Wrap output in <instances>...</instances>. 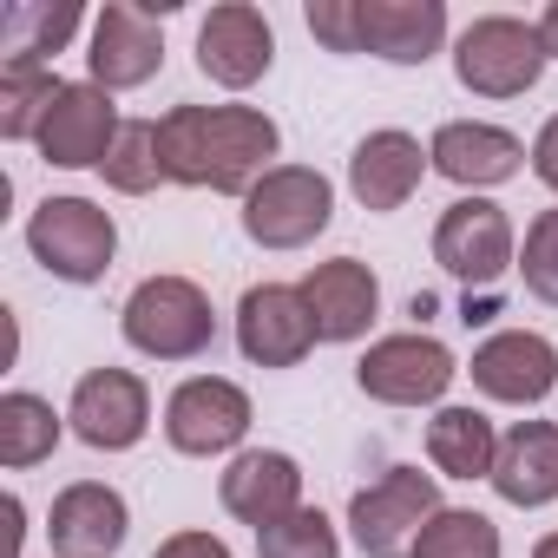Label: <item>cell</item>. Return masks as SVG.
I'll use <instances>...</instances> for the list:
<instances>
[{
	"label": "cell",
	"mask_w": 558,
	"mask_h": 558,
	"mask_svg": "<svg viewBox=\"0 0 558 558\" xmlns=\"http://www.w3.org/2000/svg\"><path fill=\"white\" fill-rule=\"evenodd\" d=\"M158 145H165V178L171 184L250 197L276 171L269 158L283 145V132L256 106H171L158 119Z\"/></svg>",
	"instance_id": "1"
},
{
	"label": "cell",
	"mask_w": 558,
	"mask_h": 558,
	"mask_svg": "<svg viewBox=\"0 0 558 558\" xmlns=\"http://www.w3.org/2000/svg\"><path fill=\"white\" fill-rule=\"evenodd\" d=\"M119 323H125V342L138 355H151V362H191L217 336V310L191 276H145V283L125 296Z\"/></svg>",
	"instance_id": "2"
},
{
	"label": "cell",
	"mask_w": 558,
	"mask_h": 558,
	"mask_svg": "<svg viewBox=\"0 0 558 558\" xmlns=\"http://www.w3.org/2000/svg\"><path fill=\"white\" fill-rule=\"evenodd\" d=\"M545 60L551 53H545L538 21H512V14H480L460 34V47H453V73L480 99H519V93H532L538 73H545Z\"/></svg>",
	"instance_id": "3"
},
{
	"label": "cell",
	"mask_w": 558,
	"mask_h": 558,
	"mask_svg": "<svg viewBox=\"0 0 558 558\" xmlns=\"http://www.w3.org/2000/svg\"><path fill=\"white\" fill-rule=\"evenodd\" d=\"M440 512V486L421 466H388L375 486L349 499V532L368 558H414L427 519Z\"/></svg>",
	"instance_id": "4"
},
{
	"label": "cell",
	"mask_w": 558,
	"mask_h": 558,
	"mask_svg": "<svg viewBox=\"0 0 558 558\" xmlns=\"http://www.w3.org/2000/svg\"><path fill=\"white\" fill-rule=\"evenodd\" d=\"M329 217H336V184L310 165H276L243 197V230L263 250H303L329 230Z\"/></svg>",
	"instance_id": "5"
},
{
	"label": "cell",
	"mask_w": 558,
	"mask_h": 558,
	"mask_svg": "<svg viewBox=\"0 0 558 558\" xmlns=\"http://www.w3.org/2000/svg\"><path fill=\"white\" fill-rule=\"evenodd\" d=\"M27 250H34L40 269L60 276V283H99V276L112 269L119 230H112V217L93 197H47L27 217Z\"/></svg>",
	"instance_id": "6"
},
{
	"label": "cell",
	"mask_w": 558,
	"mask_h": 558,
	"mask_svg": "<svg viewBox=\"0 0 558 558\" xmlns=\"http://www.w3.org/2000/svg\"><path fill=\"white\" fill-rule=\"evenodd\" d=\"M453 355L447 342L434 336H381L362 362H355V381L368 401H388V408H434L447 388H453Z\"/></svg>",
	"instance_id": "7"
},
{
	"label": "cell",
	"mask_w": 558,
	"mask_h": 558,
	"mask_svg": "<svg viewBox=\"0 0 558 558\" xmlns=\"http://www.w3.org/2000/svg\"><path fill=\"white\" fill-rule=\"evenodd\" d=\"M316 342L323 336H316V316H310L303 290H290V283L243 290V303H236V349H243V362H256V368H296Z\"/></svg>",
	"instance_id": "8"
},
{
	"label": "cell",
	"mask_w": 558,
	"mask_h": 558,
	"mask_svg": "<svg viewBox=\"0 0 558 558\" xmlns=\"http://www.w3.org/2000/svg\"><path fill=\"white\" fill-rule=\"evenodd\" d=\"M434 263L447 276H460V283H473V290L499 283V276L512 269V223H506V210L486 204V197L447 204L440 223H434Z\"/></svg>",
	"instance_id": "9"
},
{
	"label": "cell",
	"mask_w": 558,
	"mask_h": 558,
	"mask_svg": "<svg viewBox=\"0 0 558 558\" xmlns=\"http://www.w3.org/2000/svg\"><path fill=\"white\" fill-rule=\"evenodd\" d=\"M250 434V395L223 375H197L184 388H171L165 401V440L191 460H210V453H230L236 440Z\"/></svg>",
	"instance_id": "10"
},
{
	"label": "cell",
	"mask_w": 558,
	"mask_h": 558,
	"mask_svg": "<svg viewBox=\"0 0 558 558\" xmlns=\"http://www.w3.org/2000/svg\"><path fill=\"white\" fill-rule=\"evenodd\" d=\"M66 427H73L86 447H99V453H125V447H138L145 427H151V395H145V381H138L132 368H93V375H80V388H73Z\"/></svg>",
	"instance_id": "11"
},
{
	"label": "cell",
	"mask_w": 558,
	"mask_h": 558,
	"mask_svg": "<svg viewBox=\"0 0 558 558\" xmlns=\"http://www.w3.org/2000/svg\"><path fill=\"white\" fill-rule=\"evenodd\" d=\"M119 106L106 86H60L47 125H40V158L60 165V171H86V165H106L112 145H119Z\"/></svg>",
	"instance_id": "12"
},
{
	"label": "cell",
	"mask_w": 558,
	"mask_h": 558,
	"mask_svg": "<svg viewBox=\"0 0 558 558\" xmlns=\"http://www.w3.org/2000/svg\"><path fill=\"white\" fill-rule=\"evenodd\" d=\"M558 381V349L532 329H499L473 349V388L506 408H538Z\"/></svg>",
	"instance_id": "13"
},
{
	"label": "cell",
	"mask_w": 558,
	"mask_h": 558,
	"mask_svg": "<svg viewBox=\"0 0 558 558\" xmlns=\"http://www.w3.org/2000/svg\"><path fill=\"white\" fill-rule=\"evenodd\" d=\"M86 66H93V86H106V93L145 86V80L165 66V34H158V21H151L145 8H132V0H106V14L93 21V53H86Z\"/></svg>",
	"instance_id": "14"
},
{
	"label": "cell",
	"mask_w": 558,
	"mask_h": 558,
	"mask_svg": "<svg viewBox=\"0 0 558 558\" xmlns=\"http://www.w3.org/2000/svg\"><path fill=\"white\" fill-rule=\"evenodd\" d=\"M269 60H276V34H269V21L256 8L223 0V8L204 14V27H197V66H204V80L243 93V86H256L269 73Z\"/></svg>",
	"instance_id": "15"
},
{
	"label": "cell",
	"mask_w": 558,
	"mask_h": 558,
	"mask_svg": "<svg viewBox=\"0 0 558 558\" xmlns=\"http://www.w3.org/2000/svg\"><path fill=\"white\" fill-rule=\"evenodd\" d=\"M217 499H223L230 519H243V525L263 532V525L290 519V512L303 506V466H296L290 453H276V447H250V453H236V460L223 466Z\"/></svg>",
	"instance_id": "16"
},
{
	"label": "cell",
	"mask_w": 558,
	"mask_h": 558,
	"mask_svg": "<svg viewBox=\"0 0 558 558\" xmlns=\"http://www.w3.org/2000/svg\"><path fill=\"white\" fill-rule=\"evenodd\" d=\"M303 303H310L323 342H362L368 323H375V310H381V283H375L368 263L336 256V263H316L303 276Z\"/></svg>",
	"instance_id": "17"
},
{
	"label": "cell",
	"mask_w": 558,
	"mask_h": 558,
	"mask_svg": "<svg viewBox=\"0 0 558 558\" xmlns=\"http://www.w3.org/2000/svg\"><path fill=\"white\" fill-rule=\"evenodd\" d=\"M427 165H434L447 184H460V191H486V184H506V178H519V165H525V145H519L512 132H499V125L453 119V125H440V132H434V145H427Z\"/></svg>",
	"instance_id": "18"
},
{
	"label": "cell",
	"mask_w": 558,
	"mask_h": 558,
	"mask_svg": "<svg viewBox=\"0 0 558 558\" xmlns=\"http://www.w3.org/2000/svg\"><path fill=\"white\" fill-rule=\"evenodd\" d=\"M125 532H132V512H125V499H119L112 486H99V480L66 486V493L53 499V512H47V538H53L60 558H112V551L125 545Z\"/></svg>",
	"instance_id": "19"
},
{
	"label": "cell",
	"mask_w": 558,
	"mask_h": 558,
	"mask_svg": "<svg viewBox=\"0 0 558 558\" xmlns=\"http://www.w3.org/2000/svg\"><path fill=\"white\" fill-rule=\"evenodd\" d=\"M355 14H362V53L388 66H427L447 40L440 0H355Z\"/></svg>",
	"instance_id": "20"
},
{
	"label": "cell",
	"mask_w": 558,
	"mask_h": 558,
	"mask_svg": "<svg viewBox=\"0 0 558 558\" xmlns=\"http://www.w3.org/2000/svg\"><path fill=\"white\" fill-rule=\"evenodd\" d=\"M427 178V151L414 132H368L349 158V191L362 197V210H401Z\"/></svg>",
	"instance_id": "21"
},
{
	"label": "cell",
	"mask_w": 558,
	"mask_h": 558,
	"mask_svg": "<svg viewBox=\"0 0 558 558\" xmlns=\"http://www.w3.org/2000/svg\"><path fill=\"white\" fill-rule=\"evenodd\" d=\"M493 493H499L506 506H525V512L558 499V427H551V421H519V427L499 440Z\"/></svg>",
	"instance_id": "22"
},
{
	"label": "cell",
	"mask_w": 558,
	"mask_h": 558,
	"mask_svg": "<svg viewBox=\"0 0 558 558\" xmlns=\"http://www.w3.org/2000/svg\"><path fill=\"white\" fill-rule=\"evenodd\" d=\"M427 460L447 473V480H493V460H499V434L480 408H440L427 421Z\"/></svg>",
	"instance_id": "23"
},
{
	"label": "cell",
	"mask_w": 558,
	"mask_h": 558,
	"mask_svg": "<svg viewBox=\"0 0 558 558\" xmlns=\"http://www.w3.org/2000/svg\"><path fill=\"white\" fill-rule=\"evenodd\" d=\"M60 447V414L53 401L14 388V395H0V466H40L47 453Z\"/></svg>",
	"instance_id": "24"
},
{
	"label": "cell",
	"mask_w": 558,
	"mask_h": 558,
	"mask_svg": "<svg viewBox=\"0 0 558 558\" xmlns=\"http://www.w3.org/2000/svg\"><path fill=\"white\" fill-rule=\"evenodd\" d=\"M80 34V8H21L0 14V47H8V66H47V53H60Z\"/></svg>",
	"instance_id": "25"
},
{
	"label": "cell",
	"mask_w": 558,
	"mask_h": 558,
	"mask_svg": "<svg viewBox=\"0 0 558 558\" xmlns=\"http://www.w3.org/2000/svg\"><path fill=\"white\" fill-rule=\"evenodd\" d=\"M60 86L66 80H53L47 66H0V138H40Z\"/></svg>",
	"instance_id": "26"
},
{
	"label": "cell",
	"mask_w": 558,
	"mask_h": 558,
	"mask_svg": "<svg viewBox=\"0 0 558 558\" xmlns=\"http://www.w3.org/2000/svg\"><path fill=\"white\" fill-rule=\"evenodd\" d=\"M99 171H106V184H112V191H125V197H145V191L171 184V178H165L158 125H151V119H125V125H119V145H112V158H106Z\"/></svg>",
	"instance_id": "27"
},
{
	"label": "cell",
	"mask_w": 558,
	"mask_h": 558,
	"mask_svg": "<svg viewBox=\"0 0 558 558\" xmlns=\"http://www.w3.org/2000/svg\"><path fill=\"white\" fill-rule=\"evenodd\" d=\"M414 558H499V525L466 506H440L414 545Z\"/></svg>",
	"instance_id": "28"
},
{
	"label": "cell",
	"mask_w": 558,
	"mask_h": 558,
	"mask_svg": "<svg viewBox=\"0 0 558 558\" xmlns=\"http://www.w3.org/2000/svg\"><path fill=\"white\" fill-rule=\"evenodd\" d=\"M256 558H342V538L323 506H296L290 519L256 532Z\"/></svg>",
	"instance_id": "29"
},
{
	"label": "cell",
	"mask_w": 558,
	"mask_h": 558,
	"mask_svg": "<svg viewBox=\"0 0 558 558\" xmlns=\"http://www.w3.org/2000/svg\"><path fill=\"white\" fill-rule=\"evenodd\" d=\"M519 276H525V290L538 303L558 310V210H538L532 230H525V256H519Z\"/></svg>",
	"instance_id": "30"
},
{
	"label": "cell",
	"mask_w": 558,
	"mask_h": 558,
	"mask_svg": "<svg viewBox=\"0 0 558 558\" xmlns=\"http://www.w3.org/2000/svg\"><path fill=\"white\" fill-rule=\"evenodd\" d=\"M310 34L329 53H362V14H355V0H310Z\"/></svg>",
	"instance_id": "31"
},
{
	"label": "cell",
	"mask_w": 558,
	"mask_h": 558,
	"mask_svg": "<svg viewBox=\"0 0 558 558\" xmlns=\"http://www.w3.org/2000/svg\"><path fill=\"white\" fill-rule=\"evenodd\" d=\"M532 178L545 184V191H558V112L538 125V138H532Z\"/></svg>",
	"instance_id": "32"
},
{
	"label": "cell",
	"mask_w": 558,
	"mask_h": 558,
	"mask_svg": "<svg viewBox=\"0 0 558 558\" xmlns=\"http://www.w3.org/2000/svg\"><path fill=\"white\" fill-rule=\"evenodd\" d=\"M151 558H230V545H223V538H210V532H171Z\"/></svg>",
	"instance_id": "33"
},
{
	"label": "cell",
	"mask_w": 558,
	"mask_h": 558,
	"mask_svg": "<svg viewBox=\"0 0 558 558\" xmlns=\"http://www.w3.org/2000/svg\"><path fill=\"white\" fill-rule=\"evenodd\" d=\"M538 34H545V53L558 60V0H551V8H545V21H538Z\"/></svg>",
	"instance_id": "34"
},
{
	"label": "cell",
	"mask_w": 558,
	"mask_h": 558,
	"mask_svg": "<svg viewBox=\"0 0 558 558\" xmlns=\"http://www.w3.org/2000/svg\"><path fill=\"white\" fill-rule=\"evenodd\" d=\"M532 558H558V532H551V538H538V545H532Z\"/></svg>",
	"instance_id": "35"
}]
</instances>
